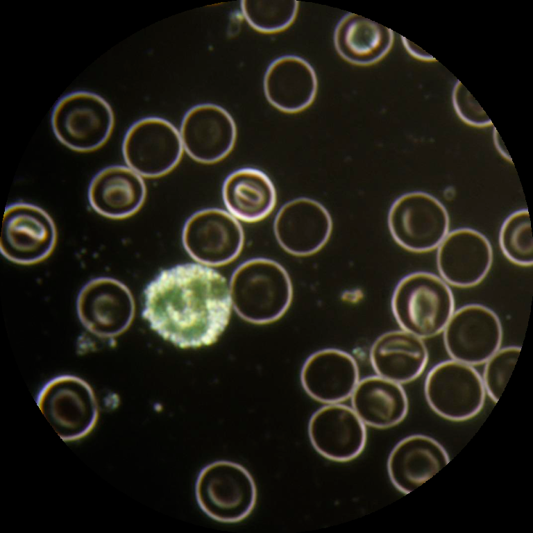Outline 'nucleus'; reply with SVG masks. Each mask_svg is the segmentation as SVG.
Wrapping results in <instances>:
<instances>
[{
    "instance_id": "f257e3e1",
    "label": "nucleus",
    "mask_w": 533,
    "mask_h": 533,
    "mask_svg": "<svg viewBox=\"0 0 533 533\" xmlns=\"http://www.w3.org/2000/svg\"><path fill=\"white\" fill-rule=\"evenodd\" d=\"M230 312L226 279L202 264L164 269L144 291L142 317L160 336L181 348L215 343Z\"/></svg>"
},
{
    "instance_id": "f03ea898",
    "label": "nucleus",
    "mask_w": 533,
    "mask_h": 533,
    "mask_svg": "<svg viewBox=\"0 0 533 533\" xmlns=\"http://www.w3.org/2000/svg\"><path fill=\"white\" fill-rule=\"evenodd\" d=\"M231 303L237 314L254 324L280 319L293 298V285L287 270L265 257L248 260L234 271L230 281Z\"/></svg>"
},
{
    "instance_id": "7ed1b4c3",
    "label": "nucleus",
    "mask_w": 533,
    "mask_h": 533,
    "mask_svg": "<svg viewBox=\"0 0 533 533\" xmlns=\"http://www.w3.org/2000/svg\"><path fill=\"white\" fill-rule=\"evenodd\" d=\"M394 319L402 330L421 339L443 332L455 311V298L448 284L427 271L402 278L391 298Z\"/></svg>"
},
{
    "instance_id": "20e7f679",
    "label": "nucleus",
    "mask_w": 533,
    "mask_h": 533,
    "mask_svg": "<svg viewBox=\"0 0 533 533\" xmlns=\"http://www.w3.org/2000/svg\"><path fill=\"white\" fill-rule=\"evenodd\" d=\"M195 496L201 510L221 523H238L247 518L257 500L255 482L242 465L227 460L207 464L199 472Z\"/></svg>"
},
{
    "instance_id": "39448f33",
    "label": "nucleus",
    "mask_w": 533,
    "mask_h": 533,
    "mask_svg": "<svg viewBox=\"0 0 533 533\" xmlns=\"http://www.w3.org/2000/svg\"><path fill=\"white\" fill-rule=\"evenodd\" d=\"M115 124L110 105L101 96L87 91L69 93L55 105L51 126L57 139L71 150L88 152L102 146Z\"/></svg>"
},
{
    "instance_id": "423d86ee",
    "label": "nucleus",
    "mask_w": 533,
    "mask_h": 533,
    "mask_svg": "<svg viewBox=\"0 0 533 533\" xmlns=\"http://www.w3.org/2000/svg\"><path fill=\"white\" fill-rule=\"evenodd\" d=\"M387 224L400 246L421 253L441 244L449 232L450 217L438 198L425 192L414 191L400 195L392 203Z\"/></svg>"
},
{
    "instance_id": "0eeeda50",
    "label": "nucleus",
    "mask_w": 533,
    "mask_h": 533,
    "mask_svg": "<svg viewBox=\"0 0 533 533\" xmlns=\"http://www.w3.org/2000/svg\"><path fill=\"white\" fill-rule=\"evenodd\" d=\"M424 394L430 407L441 417L464 421L482 409L486 391L473 366L449 359L434 365L426 375Z\"/></svg>"
},
{
    "instance_id": "6e6552de",
    "label": "nucleus",
    "mask_w": 533,
    "mask_h": 533,
    "mask_svg": "<svg viewBox=\"0 0 533 533\" xmlns=\"http://www.w3.org/2000/svg\"><path fill=\"white\" fill-rule=\"evenodd\" d=\"M37 403L64 441L85 437L97 421V403L92 388L74 375H60L46 382L37 396Z\"/></svg>"
},
{
    "instance_id": "1a4fd4ad",
    "label": "nucleus",
    "mask_w": 533,
    "mask_h": 533,
    "mask_svg": "<svg viewBox=\"0 0 533 533\" xmlns=\"http://www.w3.org/2000/svg\"><path fill=\"white\" fill-rule=\"evenodd\" d=\"M180 132L168 120L148 117L133 123L122 142L128 167L141 176L158 178L172 171L183 153Z\"/></svg>"
},
{
    "instance_id": "9d476101",
    "label": "nucleus",
    "mask_w": 533,
    "mask_h": 533,
    "mask_svg": "<svg viewBox=\"0 0 533 533\" xmlns=\"http://www.w3.org/2000/svg\"><path fill=\"white\" fill-rule=\"evenodd\" d=\"M56 239L54 221L40 207L16 202L6 208L0 251L8 260L20 264L42 261L52 253Z\"/></svg>"
},
{
    "instance_id": "9b49d317",
    "label": "nucleus",
    "mask_w": 533,
    "mask_h": 533,
    "mask_svg": "<svg viewBox=\"0 0 533 533\" xmlns=\"http://www.w3.org/2000/svg\"><path fill=\"white\" fill-rule=\"evenodd\" d=\"M182 241L192 259L206 266H218L238 257L244 246V233L231 214L210 208L198 210L187 219Z\"/></svg>"
},
{
    "instance_id": "f8f14e48",
    "label": "nucleus",
    "mask_w": 533,
    "mask_h": 533,
    "mask_svg": "<svg viewBox=\"0 0 533 533\" xmlns=\"http://www.w3.org/2000/svg\"><path fill=\"white\" fill-rule=\"evenodd\" d=\"M451 359L471 365L484 364L501 346L502 327L496 312L478 304L455 310L443 330Z\"/></svg>"
},
{
    "instance_id": "ddd939ff",
    "label": "nucleus",
    "mask_w": 533,
    "mask_h": 533,
    "mask_svg": "<svg viewBox=\"0 0 533 533\" xmlns=\"http://www.w3.org/2000/svg\"><path fill=\"white\" fill-rule=\"evenodd\" d=\"M78 318L90 332L111 337L130 325L135 304L128 288L108 277L94 278L81 289L76 302Z\"/></svg>"
},
{
    "instance_id": "4468645a",
    "label": "nucleus",
    "mask_w": 533,
    "mask_h": 533,
    "mask_svg": "<svg viewBox=\"0 0 533 533\" xmlns=\"http://www.w3.org/2000/svg\"><path fill=\"white\" fill-rule=\"evenodd\" d=\"M332 231L328 210L319 201L298 197L285 203L277 212L273 232L280 247L295 256H309L321 251Z\"/></svg>"
},
{
    "instance_id": "2eb2a0df",
    "label": "nucleus",
    "mask_w": 533,
    "mask_h": 533,
    "mask_svg": "<svg viewBox=\"0 0 533 533\" xmlns=\"http://www.w3.org/2000/svg\"><path fill=\"white\" fill-rule=\"evenodd\" d=\"M184 150L194 160L213 164L232 150L237 128L230 114L219 105L200 103L184 115L180 128Z\"/></svg>"
},
{
    "instance_id": "dca6fc26",
    "label": "nucleus",
    "mask_w": 533,
    "mask_h": 533,
    "mask_svg": "<svg viewBox=\"0 0 533 533\" xmlns=\"http://www.w3.org/2000/svg\"><path fill=\"white\" fill-rule=\"evenodd\" d=\"M493 260L491 244L482 232L470 228L448 232L437 247L436 263L448 285L468 288L480 284Z\"/></svg>"
},
{
    "instance_id": "f3484780",
    "label": "nucleus",
    "mask_w": 533,
    "mask_h": 533,
    "mask_svg": "<svg viewBox=\"0 0 533 533\" xmlns=\"http://www.w3.org/2000/svg\"><path fill=\"white\" fill-rule=\"evenodd\" d=\"M308 435L320 455L341 462L358 457L367 437L365 424L353 408L339 403L327 404L312 415Z\"/></svg>"
},
{
    "instance_id": "a211bd4d",
    "label": "nucleus",
    "mask_w": 533,
    "mask_h": 533,
    "mask_svg": "<svg viewBox=\"0 0 533 533\" xmlns=\"http://www.w3.org/2000/svg\"><path fill=\"white\" fill-rule=\"evenodd\" d=\"M359 368L348 353L324 348L311 354L301 371L305 391L316 401L339 403L350 398L359 382Z\"/></svg>"
},
{
    "instance_id": "6ab92c4d",
    "label": "nucleus",
    "mask_w": 533,
    "mask_h": 533,
    "mask_svg": "<svg viewBox=\"0 0 533 533\" xmlns=\"http://www.w3.org/2000/svg\"><path fill=\"white\" fill-rule=\"evenodd\" d=\"M450 462L446 449L437 440L416 434L398 441L387 460V471L394 486L408 494L427 482Z\"/></svg>"
},
{
    "instance_id": "aec40b11",
    "label": "nucleus",
    "mask_w": 533,
    "mask_h": 533,
    "mask_svg": "<svg viewBox=\"0 0 533 533\" xmlns=\"http://www.w3.org/2000/svg\"><path fill=\"white\" fill-rule=\"evenodd\" d=\"M318 87L316 72L304 58L285 55L273 60L267 67L263 89L269 103L287 113H296L314 101Z\"/></svg>"
},
{
    "instance_id": "412c9836",
    "label": "nucleus",
    "mask_w": 533,
    "mask_h": 533,
    "mask_svg": "<svg viewBox=\"0 0 533 533\" xmlns=\"http://www.w3.org/2000/svg\"><path fill=\"white\" fill-rule=\"evenodd\" d=\"M146 187L142 176L128 167L112 165L91 180L87 198L92 208L110 219H124L142 208Z\"/></svg>"
},
{
    "instance_id": "4be33fe9",
    "label": "nucleus",
    "mask_w": 533,
    "mask_h": 533,
    "mask_svg": "<svg viewBox=\"0 0 533 533\" xmlns=\"http://www.w3.org/2000/svg\"><path fill=\"white\" fill-rule=\"evenodd\" d=\"M369 357L378 375L401 384L420 376L429 355L423 339L401 329L380 335L371 345Z\"/></svg>"
},
{
    "instance_id": "5701e85b",
    "label": "nucleus",
    "mask_w": 533,
    "mask_h": 533,
    "mask_svg": "<svg viewBox=\"0 0 533 533\" xmlns=\"http://www.w3.org/2000/svg\"><path fill=\"white\" fill-rule=\"evenodd\" d=\"M350 397L353 409L373 428H392L408 413L409 401L401 384L378 375L359 380Z\"/></svg>"
},
{
    "instance_id": "b1692460",
    "label": "nucleus",
    "mask_w": 533,
    "mask_h": 533,
    "mask_svg": "<svg viewBox=\"0 0 533 533\" xmlns=\"http://www.w3.org/2000/svg\"><path fill=\"white\" fill-rule=\"evenodd\" d=\"M222 198L234 217L246 223L260 221L273 210L277 194L270 178L253 167L237 169L225 179Z\"/></svg>"
},
{
    "instance_id": "393cba45",
    "label": "nucleus",
    "mask_w": 533,
    "mask_h": 533,
    "mask_svg": "<svg viewBox=\"0 0 533 533\" xmlns=\"http://www.w3.org/2000/svg\"><path fill=\"white\" fill-rule=\"evenodd\" d=\"M333 41L336 51L345 60L357 65H369L389 52L394 33L378 22L347 13L337 22Z\"/></svg>"
},
{
    "instance_id": "a878e982",
    "label": "nucleus",
    "mask_w": 533,
    "mask_h": 533,
    "mask_svg": "<svg viewBox=\"0 0 533 533\" xmlns=\"http://www.w3.org/2000/svg\"><path fill=\"white\" fill-rule=\"evenodd\" d=\"M499 245L505 257L514 264L531 266L533 264V238L528 210L514 211L502 222Z\"/></svg>"
},
{
    "instance_id": "bb28decb",
    "label": "nucleus",
    "mask_w": 533,
    "mask_h": 533,
    "mask_svg": "<svg viewBox=\"0 0 533 533\" xmlns=\"http://www.w3.org/2000/svg\"><path fill=\"white\" fill-rule=\"evenodd\" d=\"M242 15L255 30L264 33L282 31L294 21L298 1L295 0H243Z\"/></svg>"
},
{
    "instance_id": "cd10ccee",
    "label": "nucleus",
    "mask_w": 533,
    "mask_h": 533,
    "mask_svg": "<svg viewBox=\"0 0 533 533\" xmlns=\"http://www.w3.org/2000/svg\"><path fill=\"white\" fill-rule=\"evenodd\" d=\"M521 350V346L500 348L484 364L482 380L490 398L500 399L511 377Z\"/></svg>"
},
{
    "instance_id": "c85d7f7f",
    "label": "nucleus",
    "mask_w": 533,
    "mask_h": 533,
    "mask_svg": "<svg viewBox=\"0 0 533 533\" xmlns=\"http://www.w3.org/2000/svg\"><path fill=\"white\" fill-rule=\"evenodd\" d=\"M462 83L456 85L453 92V103L455 109L460 117L467 124L475 126H486L491 124V121L484 110L473 99Z\"/></svg>"
},
{
    "instance_id": "c756f323",
    "label": "nucleus",
    "mask_w": 533,
    "mask_h": 533,
    "mask_svg": "<svg viewBox=\"0 0 533 533\" xmlns=\"http://www.w3.org/2000/svg\"><path fill=\"white\" fill-rule=\"evenodd\" d=\"M494 130H495V133H494L493 140H494V144L496 149H498L499 153L502 155V156H503L509 162H511V158H510L508 153L507 152L506 147L503 144L502 141L500 139V137L498 134L496 130V129Z\"/></svg>"
}]
</instances>
